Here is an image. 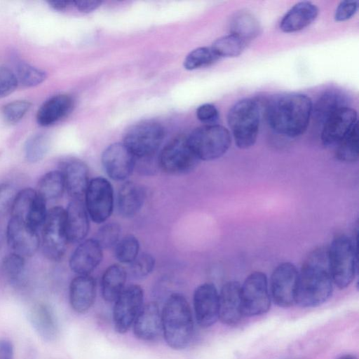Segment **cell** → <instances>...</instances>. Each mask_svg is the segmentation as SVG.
Listing matches in <instances>:
<instances>
[{
    "label": "cell",
    "mask_w": 359,
    "mask_h": 359,
    "mask_svg": "<svg viewBox=\"0 0 359 359\" xmlns=\"http://www.w3.org/2000/svg\"><path fill=\"white\" fill-rule=\"evenodd\" d=\"M247 42L238 36L229 34L216 39L210 48L218 57H234L240 55Z\"/></svg>",
    "instance_id": "1f68e13d"
},
{
    "label": "cell",
    "mask_w": 359,
    "mask_h": 359,
    "mask_svg": "<svg viewBox=\"0 0 359 359\" xmlns=\"http://www.w3.org/2000/svg\"><path fill=\"white\" fill-rule=\"evenodd\" d=\"M96 281L90 275H78L69 285V303L79 313L87 312L95 302Z\"/></svg>",
    "instance_id": "603a6c76"
},
{
    "label": "cell",
    "mask_w": 359,
    "mask_h": 359,
    "mask_svg": "<svg viewBox=\"0 0 359 359\" xmlns=\"http://www.w3.org/2000/svg\"><path fill=\"white\" fill-rule=\"evenodd\" d=\"M32 103L27 100H15L4 106L2 116L10 124L18 123L29 111Z\"/></svg>",
    "instance_id": "b9f144b4"
},
{
    "label": "cell",
    "mask_w": 359,
    "mask_h": 359,
    "mask_svg": "<svg viewBox=\"0 0 359 359\" xmlns=\"http://www.w3.org/2000/svg\"><path fill=\"white\" fill-rule=\"evenodd\" d=\"M127 273L118 264L109 266L104 271L101 280L103 299L108 302H114L125 288Z\"/></svg>",
    "instance_id": "4316f807"
},
{
    "label": "cell",
    "mask_w": 359,
    "mask_h": 359,
    "mask_svg": "<svg viewBox=\"0 0 359 359\" xmlns=\"http://www.w3.org/2000/svg\"><path fill=\"white\" fill-rule=\"evenodd\" d=\"M103 249L95 238L79 243L69 259V267L78 275H90L100 264Z\"/></svg>",
    "instance_id": "d6986e66"
},
{
    "label": "cell",
    "mask_w": 359,
    "mask_h": 359,
    "mask_svg": "<svg viewBox=\"0 0 359 359\" xmlns=\"http://www.w3.org/2000/svg\"><path fill=\"white\" fill-rule=\"evenodd\" d=\"M196 116L201 122L212 125L219 119V111L213 104H203L196 109Z\"/></svg>",
    "instance_id": "bcb514c9"
},
{
    "label": "cell",
    "mask_w": 359,
    "mask_h": 359,
    "mask_svg": "<svg viewBox=\"0 0 359 359\" xmlns=\"http://www.w3.org/2000/svg\"><path fill=\"white\" fill-rule=\"evenodd\" d=\"M2 267L4 272L10 280L18 281L25 271V257L12 252L4 258Z\"/></svg>",
    "instance_id": "ab89813d"
},
{
    "label": "cell",
    "mask_w": 359,
    "mask_h": 359,
    "mask_svg": "<svg viewBox=\"0 0 359 359\" xmlns=\"http://www.w3.org/2000/svg\"><path fill=\"white\" fill-rule=\"evenodd\" d=\"M73 6L81 13H90L97 9L101 4L100 1L97 0H76L73 1Z\"/></svg>",
    "instance_id": "7dc6e473"
},
{
    "label": "cell",
    "mask_w": 359,
    "mask_h": 359,
    "mask_svg": "<svg viewBox=\"0 0 359 359\" xmlns=\"http://www.w3.org/2000/svg\"><path fill=\"white\" fill-rule=\"evenodd\" d=\"M17 192L10 183L0 184V218L11 211Z\"/></svg>",
    "instance_id": "ee69618b"
},
{
    "label": "cell",
    "mask_w": 359,
    "mask_h": 359,
    "mask_svg": "<svg viewBox=\"0 0 359 359\" xmlns=\"http://www.w3.org/2000/svg\"><path fill=\"white\" fill-rule=\"evenodd\" d=\"M68 238L65 210L56 206L47 212L42 232V251L50 261L58 262L64 256Z\"/></svg>",
    "instance_id": "52a82bcc"
},
{
    "label": "cell",
    "mask_w": 359,
    "mask_h": 359,
    "mask_svg": "<svg viewBox=\"0 0 359 359\" xmlns=\"http://www.w3.org/2000/svg\"><path fill=\"white\" fill-rule=\"evenodd\" d=\"M193 304L196 320L201 327H209L219 319V292L214 284L205 283L198 286Z\"/></svg>",
    "instance_id": "2e32d148"
},
{
    "label": "cell",
    "mask_w": 359,
    "mask_h": 359,
    "mask_svg": "<svg viewBox=\"0 0 359 359\" xmlns=\"http://www.w3.org/2000/svg\"><path fill=\"white\" fill-rule=\"evenodd\" d=\"M337 359H357V358L352 354H346L344 355H341V357L338 358Z\"/></svg>",
    "instance_id": "816d5d0a"
},
{
    "label": "cell",
    "mask_w": 359,
    "mask_h": 359,
    "mask_svg": "<svg viewBox=\"0 0 359 359\" xmlns=\"http://www.w3.org/2000/svg\"><path fill=\"white\" fill-rule=\"evenodd\" d=\"M231 34L241 38L247 43L255 38L260 32L257 18L247 11L237 12L230 22Z\"/></svg>",
    "instance_id": "f546056e"
},
{
    "label": "cell",
    "mask_w": 359,
    "mask_h": 359,
    "mask_svg": "<svg viewBox=\"0 0 359 359\" xmlns=\"http://www.w3.org/2000/svg\"><path fill=\"white\" fill-rule=\"evenodd\" d=\"M199 161L188 142L187 137L184 135L170 140L161 151L158 160L161 169L172 175L191 172Z\"/></svg>",
    "instance_id": "ba28073f"
},
{
    "label": "cell",
    "mask_w": 359,
    "mask_h": 359,
    "mask_svg": "<svg viewBox=\"0 0 359 359\" xmlns=\"http://www.w3.org/2000/svg\"><path fill=\"white\" fill-rule=\"evenodd\" d=\"M336 147L335 156L339 161L344 163L358 161L359 156L358 123Z\"/></svg>",
    "instance_id": "d6a6232c"
},
{
    "label": "cell",
    "mask_w": 359,
    "mask_h": 359,
    "mask_svg": "<svg viewBox=\"0 0 359 359\" xmlns=\"http://www.w3.org/2000/svg\"><path fill=\"white\" fill-rule=\"evenodd\" d=\"M30 319L34 327L45 339H51L57 332V324L51 309L41 303L35 305L30 313Z\"/></svg>",
    "instance_id": "83f0119b"
},
{
    "label": "cell",
    "mask_w": 359,
    "mask_h": 359,
    "mask_svg": "<svg viewBox=\"0 0 359 359\" xmlns=\"http://www.w3.org/2000/svg\"><path fill=\"white\" fill-rule=\"evenodd\" d=\"M145 198L146 191L142 185L135 182L126 181L118 192V213L125 218L135 216L141 210Z\"/></svg>",
    "instance_id": "d4e9b609"
},
{
    "label": "cell",
    "mask_w": 359,
    "mask_h": 359,
    "mask_svg": "<svg viewBox=\"0 0 359 359\" xmlns=\"http://www.w3.org/2000/svg\"><path fill=\"white\" fill-rule=\"evenodd\" d=\"M15 74L18 84L25 87L38 86L47 78L46 72L22 61L18 62Z\"/></svg>",
    "instance_id": "e575fe53"
},
{
    "label": "cell",
    "mask_w": 359,
    "mask_h": 359,
    "mask_svg": "<svg viewBox=\"0 0 359 359\" xmlns=\"http://www.w3.org/2000/svg\"><path fill=\"white\" fill-rule=\"evenodd\" d=\"M144 292L138 285H130L123 290L114 301L113 323L116 332H127L133 326L143 306Z\"/></svg>",
    "instance_id": "7c38bea8"
},
{
    "label": "cell",
    "mask_w": 359,
    "mask_h": 359,
    "mask_svg": "<svg viewBox=\"0 0 359 359\" xmlns=\"http://www.w3.org/2000/svg\"><path fill=\"white\" fill-rule=\"evenodd\" d=\"M37 196L36 191L32 188H25L18 192L11 209V217L26 222Z\"/></svg>",
    "instance_id": "836d02e7"
},
{
    "label": "cell",
    "mask_w": 359,
    "mask_h": 359,
    "mask_svg": "<svg viewBox=\"0 0 359 359\" xmlns=\"http://www.w3.org/2000/svg\"><path fill=\"white\" fill-rule=\"evenodd\" d=\"M50 142L47 135L37 134L30 137L25 145V156L29 163H36L46 155Z\"/></svg>",
    "instance_id": "8d00e7d4"
},
{
    "label": "cell",
    "mask_w": 359,
    "mask_h": 359,
    "mask_svg": "<svg viewBox=\"0 0 359 359\" xmlns=\"http://www.w3.org/2000/svg\"><path fill=\"white\" fill-rule=\"evenodd\" d=\"M85 206L90 219L96 224H102L111 216L114 205V189L104 177L91 180L85 192Z\"/></svg>",
    "instance_id": "8fae6325"
},
{
    "label": "cell",
    "mask_w": 359,
    "mask_h": 359,
    "mask_svg": "<svg viewBox=\"0 0 359 359\" xmlns=\"http://www.w3.org/2000/svg\"><path fill=\"white\" fill-rule=\"evenodd\" d=\"M162 332L168 346L175 350L191 343L194 323L191 308L181 294L173 293L166 300L162 313Z\"/></svg>",
    "instance_id": "3957f363"
},
{
    "label": "cell",
    "mask_w": 359,
    "mask_h": 359,
    "mask_svg": "<svg viewBox=\"0 0 359 359\" xmlns=\"http://www.w3.org/2000/svg\"><path fill=\"white\" fill-rule=\"evenodd\" d=\"M357 117V111L348 106L332 114L323 124V144L326 147L337 146L358 123Z\"/></svg>",
    "instance_id": "e0dca14e"
},
{
    "label": "cell",
    "mask_w": 359,
    "mask_h": 359,
    "mask_svg": "<svg viewBox=\"0 0 359 359\" xmlns=\"http://www.w3.org/2000/svg\"><path fill=\"white\" fill-rule=\"evenodd\" d=\"M18 86L15 73L8 67H0V98L13 92Z\"/></svg>",
    "instance_id": "7bdbcfd3"
},
{
    "label": "cell",
    "mask_w": 359,
    "mask_h": 359,
    "mask_svg": "<svg viewBox=\"0 0 359 359\" xmlns=\"http://www.w3.org/2000/svg\"><path fill=\"white\" fill-rule=\"evenodd\" d=\"M241 295L244 316L266 313L271 299L266 275L262 271L251 273L241 285Z\"/></svg>",
    "instance_id": "30bf717a"
},
{
    "label": "cell",
    "mask_w": 359,
    "mask_h": 359,
    "mask_svg": "<svg viewBox=\"0 0 359 359\" xmlns=\"http://www.w3.org/2000/svg\"><path fill=\"white\" fill-rule=\"evenodd\" d=\"M73 100L67 95H57L46 100L39 109L37 123L41 126H48L58 121L72 110Z\"/></svg>",
    "instance_id": "484cf974"
},
{
    "label": "cell",
    "mask_w": 359,
    "mask_h": 359,
    "mask_svg": "<svg viewBox=\"0 0 359 359\" xmlns=\"http://www.w3.org/2000/svg\"><path fill=\"white\" fill-rule=\"evenodd\" d=\"M135 337L142 341H153L162 332V316L156 302L143 305L133 323Z\"/></svg>",
    "instance_id": "44dd1931"
},
{
    "label": "cell",
    "mask_w": 359,
    "mask_h": 359,
    "mask_svg": "<svg viewBox=\"0 0 359 359\" xmlns=\"http://www.w3.org/2000/svg\"><path fill=\"white\" fill-rule=\"evenodd\" d=\"M65 189L72 199H81L89 183V170L83 161L70 158L61 163Z\"/></svg>",
    "instance_id": "ffe728a7"
},
{
    "label": "cell",
    "mask_w": 359,
    "mask_h": 359,
    "mask_svg": "<svg viewBox=\"0 0 359 359\" xmlns=\"http://www.w3.org/2000/svg\"><path fill=\"white\" fill-rule=\"evenodd\" d=\"M73 1L68 0H52L47 1L48 5L55 11H63L69 6H73Z\"/></svg>",
    "instance_id": "681fc988"
},
{
    "label": "cell",
    "mask_w": 359,
    "mask_h": 359,
    "mask_svg": "<svg viewBox=\"0 0 359 359\" xmlns=\"http://www.w3.org/2000/svg\"><path fill=\"white\" fill-rule=\"evenodd\" d=\"M346 101L341 93L334 90L327 91L313 104L311 116L323 124L338 109L348 106Z\"/></svg>",
    "instance_id": "f1b7e54d"
},
{
    "label": "cell",
    "mask_w": 359,
    "mask_h": 359,
    "mask_svg": "<svg viewBox=\"0 0 359 359\" xmlns=\"http://www.w3.org/2000/svg\"><path fill=\"white\" fill-rule=\"evenodd\" d=\"M259 121V106L253 99L241 100L231 107L227 114V123L238 148L245 149L255 144Z\"/></svg>",
    "instance_id": "277c9868"
},
{
    "label": "cell",
    "mask_w": 359,
    "mask_h": 359,
    "mask_svg": "<svg viewBox=\"0 0 359 359\" xmlns=\"http://www.w3.org/2000/svg\"><path fill=\"white\" fill-rule=\"evenodd\" d=\"M13 347L12 344L6 339H0V359H13Z\"/></svg>",
    "instance_id": "c3c4849f"
},
{
    "label": "cell",
    "mask_w": 359,
    "mask_h": 359,
    "mask_svg": "<svg viewBox=\"0 0 359 359\" xmlns=\"http://www.w3.org/2000/svg\"><path fill=\"white\" fill-rule=\"evenodd\" d=\"M299 271L289 262L278 264L270 278V295L280 307L288 308L295 304Z\"/></svg>",
    "instance_id": "4fadbf2b"
},
{
    "label": "cell",
    "mask_w": 359,
    "mask_h": 359,
    "mask_svg": "<svg viewBox=\"0 0 359 359\" xmlns=\"http://www.w3.org/2000/svg\"><path fill=\"white\" fill-rule=\"evenodd\" d=\"M241 283L226 282L219 293V319L227 325H236L243 318Z\"/></svg>",
    "instance_id": "ac0fdd59"
},
{
    "label": "cell",
    "mask_w": 359,
    "mask_h": 359,
    "mask_svg": "<svg viewBox=\"0 0 359 359\" xmlns=\"http://www.w3.org/2000/svg\"><path fill=\"white\" fill-rule=\"evenodd\" d=\"M6 238L13 252L25 258L33 256L40 245L38 231L13 217H11L8 223Z\"/></svg>",
    "instance_id": "9a60e30c"
},
{
    "label": "cell",
    "mask_w": 359,
    "mask_h": 359,
    "mask_svg": "<svg viewBox=\"0 0 359 359\" xmlns=\"http://www.w3.org/2000/svg\"><path fill=\"white\" fill-rule=\"evenodd\" d=\"M188 142L200 161H212L222 156L231 143L230 132L224 126L205 125L187 136Z\"/></svg>",
    "instance_id": "8992f818"
},
{
    "label": "cell",
    "mask_w": 359,
    "mask_h": 359,
    "mask_svg": "<svg viewBox=\"0 0 359 359\" xmlns=\"http://www.w3.org/2000/svg\"><path fill=\"white\" fill-rule=\"evenodd\" d=\"M68 241L79 243L85 240L90 229L89 215L81 199H72L65 210Z\"/></svg>",
    "instance_id": "7402d4cb"
},
{
    "label": "cell",
    "mask_w": 359,
    "mask_h": 359,
    "mask_svg": "<svg viewBox=\"0 0 359 359\" xmlns=\"http://www.w3.org/2000/svg\"><path fill=\"white\" fill-rule=\"evenodd\" d=\"M5 234L2 230V229L1 228L0 226V250L1 249L3 245H4V239H5Z\"/></svg>",
    "instance_id": "f907efd6"
},
{
    "label": "cell",
    "mask_w": 359,
    "mask_h": 359,
    "mask_svg": "<svg viewBox=\"0 0 359 359\" xmlns=\"http://www.w3.org/2000/svg\"><path fill=\"white\" fill-rule=\"evenodd\" d=\"M134 155L123 143L109 145L102 152V164L107 175L113 180L124 181L135 167Z\"/></svg>",
    "instance_id": "5bb4252c"
},
{
    "label": "cell",
    "mask_w": 359,
    "mask_h": 359,
    "mask_svg": "<svg viewBox=\"0 0 359 359\" xmlns=\"http://www.w3.org/2000/svg\"><path fill=\"white\" fill-rule=\"evenodd\" d=\"M327 250L333 283L339 289L348 287L357 271L356 243L349 236L340 234L333 238Z\"/></svg>",
    "instance_id": "5b68a950"
},
{
    "label": "cell",
    "mask_w": 359,
    "mask_h": 359,
    "mask_svg": "<svg viewBox=\"0 0 359 359\" xmlns=\"http://www.w3.org/2000/svg\"><path fill=\"white\" fill-rule=\"evenodd\" d=\"M65 189L64 177L60 170H51L39 181L36 192L46 201L61 197Z\"/></svg>",
    "instance_id": "4dcf8cb0"
},
{
    "label": "cell",
    "mask_w": 359,
    "mask_h": 359,
    "mask_svg": "<svg viewBox=\"0 0 359 359\" xmlns=\"http://www.w3.org/2000/svg\"><path fill=\"white\" fill-rule=\"evenodd\" d=\"M155 267V259L147 252L139 254L135 259L130 264V275L137 279L148 276Z\"/></svg>",
    "instance_id": "60d3db41"
},
{
    "label": "cell",
    "mask_w": 359,
    "mask_h": 359,
    "mask_svg": "<svg viewBox=\"0 0 359 359\" xmlns=\"http://www.w3.org/2000/svg\"><path fill=\"white\" fill-rule=\"evenodd\" d=\"M358 1L345 0L339 3L334 13V20L344 22L351 18L358 9Z\"/></svg>",
    "instance_id": "f6af8a7d"
},
{
    "label": "cell",
    "mask_w": 359,
    "mask_h": 359,
    "mask_svg": "<svg viewBox=\"0 0 359 359\" xmlns=\"http://www.w3.org/2000/svg\"><path fill=\"white\" fill-rule=\"evenodd\" d=\"M121 226L117 222H108L102 225L94 238L102 249L114 247L120 239Z\"/></svg>",
    "instance_id": "f35d334b"
},
{
    "label": "cell",
    "mask_w": 359,
    "mask_h": 359,
    "mask_svg": "<svg viewBox=\"0 0 359 359\" xmlns=\"http://www.w3.org/2000/svg\"><path fill=\"white\" fill-rule=\"evenodd\" d=\"M219 58L208 47H200L191 51L184 60V67L187 70H194L208 66Z\"/></svg>",
    "instance_id": "74e56055"
},
{
    "label": "cell",
    "mask_w": 359,
    "mask_h": 359,
    "mask_svg": "<svg viewBox=\"0 0 359 359\" xmlns=\"http://www.w3.org/2000/svg\"><path fill=\"white\" fill-rule=\"evenodd\" d=\"M327 247L313 250L306 258L298 274L295 304L312 308L325 302L333 290Z\"/></svg>",
    "instance_id": "6da1fadb"
},
{
    "label": "cell",
    "mask_w": 359,
    "mask_h": 359,
    "mask_svg": "<svg viewBox=\"0 0 359 359\" xmlns=\"http://www.w3.org/2000/svg\"><path fill=\"white\" fill-rule=\"evenodd\" d=\"M313 102L300 93H288L273 98L268 104L266 118L277 133L289 137L302 135L311 116Z\"/></svg>",
    "instance_id": "7a4b0ae2"
},
{
    "label": "cell",
    "mask_w": 359,
    "mask_h": 359,
    "mask_svg": "<svg viewBox=\"0 0 359 359\" xmlns=\"http://www.w3.org/2000/svg\"><path fill=\"white\" fill-rule=\"evenodd\" d=\"M318 7L310 1H300L283 17L280 29L286 33L300 31L311 25L318 15Z\"/></svg>",
    "instance_id": "cb8c5ba5"
},
{
    "label": "cell",
    "mask_w": 359,
    "mask_h": 359,
    "mask_svg": "<svg viewBox=\"0 0 359 359\" xmlns=\"http://www.w3.org/2000/svg\"><path fill=\"white\" fill-rule=\"evenodd\" d=\"M164 135L161 124L146 121L132 126L125 135L123 143L135 158H147L158 149Z\"/></svg>",
    "instance_id": "9c48e42d"
},
{
    "label": "cell",
    "mask_w": 359,
    "mask_h": 359,
    "mask_svg": "<svg viewBox=\"0 0 359 359\" xmlns=\"http://www.w3.org/2000/svg\"><path fill=\"white\" fill-rule=\"evenodd\" d=\"M140 242L132 234H128L119 239L114 246V254L118 261L123 264H130L138 256Z\"/></svg>",
    "instance_id": "d590c367"
}]
</instances>
